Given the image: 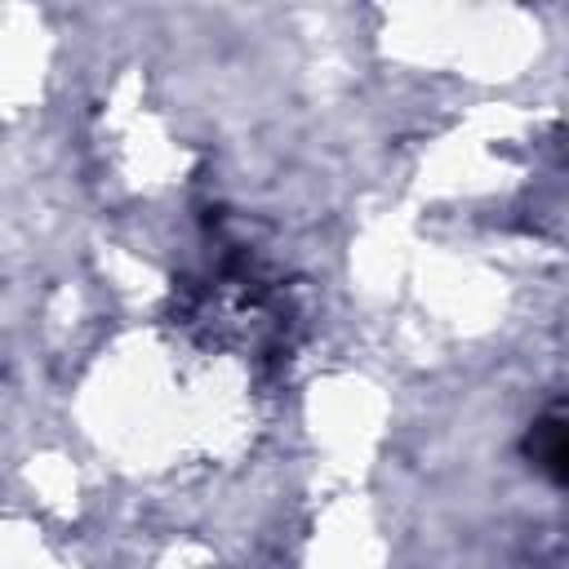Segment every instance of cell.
I'll return each mask as SVG.
<instances>
[{"label":"cell","mask_w":569,"mask_h":569,"mask_svg":"<svg viewBox=\"0 0 569 569\" xmlns=\"http://www.w3.org/2000/svg\"><path fill=\"white\" fill-rule=\"evenodd\" d=\"M529 458L556 476L560 485H569V413L560 418H542L533 431H529Z\"/></svg>","instance_id":"obj_1"}]
</instances>
